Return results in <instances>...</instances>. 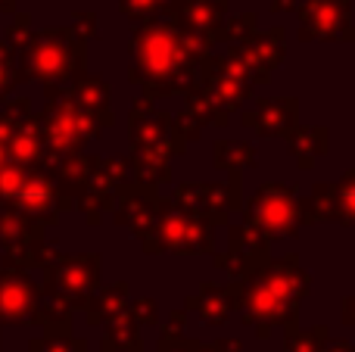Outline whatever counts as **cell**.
<instances>
[{"mask_svg":"<svg viewBox=\"0 0 355 352\" xmlns=\"http://www.w3.org/2000/svg\"><path fill=\"white\" fill-rule=\"evenodd\" d=\"M12 156H16L19 162H35L37 156L44 153V141H41V131L28 128V131H19L16 137H12Z\"/></svg>","mask_w":355,"mask_h":352,"instance_id":"f546056e","label":"cell"},{"mask_svg":"<svg viewBox=\"0 0 355 352\" xmlns=\"http://www.w3.org/2000/svg\"><path fill=\"white\" fill-rule=\"evenodd\" d=\"M128 125H131V147L135 150L156 147V143L172 137V116L162 112L159 106L147 97H141L135 106H131Z\"/></svg>","mask_w":355,"mask_h":352,"instance_id":"e0dca14e","label":"cell"},{"mask_svg":"<svg viewBox=\"0 0 355 352\" xmlns=\"http://www.w3.org/2000/svg\"><path fill=\"white\" fill-rule=\"evenodd\" d=\"M243 225L265 240L296 237L302 225H312L309 197H300L293 184H262L246 200Z\"/></svg>","mask_w":355,"mask_h":352,"instance_id":"7a4b0ae2","label":"cell"},{"mask_svg":"<svg viewBox=\"0 0 355 352\" xmlns=\"http://www.w3.org/2000/svg\"><path fill=\"white\" fill-rule=\"evenodd\" d=\"M327 340V328H312V331H302V328H290L284 331V346L287 352H324Z\"/></svg>","mask_w":355,"mask_h":352,"instance_id":"4316f807","label":"cell"},{"mask_svg":"<svg viewBox=\"0 0 355 352\" xmlns=\"http://www.w3.org/2000/svg\"><path fill=\"white\" fill-rule=\"evenodd\" d=\"M10 37H16V44H22L28 37V16H19L16 19V28L10 31Z\"/></svg>","mask_w":355,"mask_h":352,"instance_id":"f35d334b","label":"cell"},{"mask_svg":"<svg viewBox=\"0 0 355 352\" xmlns=\"http://www.w3.org/2000/svg\"><path fill=\"white\" fill-rule=\"evenodd\" d=\"M116 203H119L116 222L125 225V228H131L137 237L147 234V231L156 225V218H159L162 212L172 209V200L162 203L159 193H156L153 187H141V184H135V181L125 184V187H119Z\"/></svg>","mask_w":355,"mask_h":352,"instance_id":"4fadbf2b","label":"cell"},{"mask_svg":"<svg viewBox=\"0 0 355 352\" xmlns=\"http://www.w3.org/2000/svg\"><path fill=\"white\" fill-rule=\"evenodd\" d=\"M196 87H200V91L225 112H237L240 106L250 100V91H252V85L246 81V75L240 72L225 53L221 56L209 53L206 60L200 62Z\"/></svg>","mask_w":355,"mask_h":352,"instance_id":"8992f818","label":"cell"},{"mask_svg":"<svg viewBox=\"0 0 355 352\" xmlns=\"http://www.w3.org/2000/svg\"><path fill=\"white\" fill-rule=\"evenodd\" d=\"M324 352H355V346H352V340H327Z\"/></svg>","mask_w":355,"mask_h":352,"instance_id":"ab89813d","label":"cell"},{"mask_svg":"<svg viewBox=\"0 0 355 352\" xmlns=\"http://www.w3.org/2000/svg\"><path fill=\"white\" fill-rule=\"evenodd\" d=\"M75 106L87 112H110V85L100 75H85L75 78Z\"/></svg>","mask_w":355,"mask_h":352,"instance_id":"cb8c5ba5","label":"cell"},{"mask_svg":"<svg viewBox=\"0 0 355 352\" xmlns=\"http://www.w3.org/2000/svg\"><path fill=\"white\" fill-rule=\"evenodd\" d=\"M212 159H215V168L221 172H243L256 162V150L252 143H237V141H218L212 150Z\"/></svg>","mask_w":355,"mask_h":352,"instance_id":"484cf974","label":"cell"},{"mask_svg":"<svg viewBox=\"0 0 355 352\" xmlns=\"http://www.w3.org/2000/svg\"><path fill=\"white\" fill-rule=\"evenodd\" d=\"M119 6H122V12L135 25H144V22H153V19H159L162 10L168 6V0H119Z\"/></svg>","mask_w":355,"mask_h":352,"instance_id":"f1b7e54d","label":"cell"},{"mask_svg":"<svg viewBox=\"0 0 355 352\" xmlns=\"http://www.w3.org/2000/svg\"><path fill=\"white\" fill-rule=\"evenodd\" d=\"M243 125L262 137H287L300 128V103L293 97H271L243 112Z\"/></svg>","mask_w":355,"mask_h":352,"instance_id":"5bb4252c","label":"cell"},{"mask_svg":"<svg viewBox=\"0 0 355 352\" xmlns=\"http://www.w3.org/2000/svg\"><path fill=\"white\" fill-rule=\"evenodd\" d=\"M215 265L231 281H250L262 265H268V240L250 231L246 225H231L227 231V249L215 256Z\"/></svg>","mask_w":355,"mask_h":352,"instance_id":"8fae6325","label":"cell"},{"mask_svg":"<svg viewBox=\"0 0 355 352\" xmlns=\"http://www.w3.org/2000/svg\"><path fill=\"white\" fill-rule=\"evenodd\" d=\"M31 349H35V352H85V343L75 340L72 334H60V337H53V340L35 343Z\"/></svg>","mask_w":355,"mask_h":352,"instance_id":"d6a6232c","label":"cell"},{"mask_svg":"<svg viewBox=\"0 0 355 352\" xmlns=\"http://www.w3.org/2000/svg\"><path fill=\"white\" fill-rule=\"evenodd\" d=\"M256 35V12H240V16H227L215 31V44H240L246 37Z\"/></svg>","mask_w":355,"mask_h":352,"instance_id":"83f0119b","label":"cell"},{"mask_svg":"<svg viewBox=\"0 0 355 352\" xmlns=\"http://www.w3.org/2000/svg\"><path fill=\"white\" fill-rule=\"evenodd\" d=\"M172 206L187 215H200L212 225H225L234 209L243 206L240 200V172H231L225 184H181L172 197Z\"/></svg>","mask_w":355,"mask_h":352,"instance_id":"5b68a950","label":"cell"},{"mask_svg":"<svg viewBox=\"0 0 355 352\" xmlns=\"http://www.w3.org/2000/svg\"><path fill=\"white\" fill-rule=\"evenodd\" d=\"M184 153V143L178 141H162L156 143V147H144V150H135V156H131V181L141 187H153L156 184H166V181H172V156Z\"/></svg>","mask_w":355,"mask_h":352,"instance_id":"9a60e30c","label":"cell"},{"mask_svg":"<svg viewBox=\"0 0 355 352\" xmlns=\"http://www.w3.org/2000/svg\"><path fill=\"white\" fill-rule=\"evenodd\" d=\"M103 352H144V340H141V324L125 312V315L112 318L106 324L103 334Z\"/></svg>","mask_w":355,"mask_h":352,"instance_id":"7402d4cb","label":"cell"},{"mask_svg":"<svg viewBox=\"0 0 355 352\" xmlns=\"http://www.w3.org/2000/svg\"><path fill=\"white\" fill-rule=\"evenodd\" d=\"M302 41H355L349 0H306L300 6Z\"/></svg>","mask_w":355,"mask_h":352,"instance_id":"9c48e42d","label":"cell"},{"mask_svg":"<svg viewBox=\"0 0 355 352\" xmlns=\"http://www.w3.org/2000/svg\"><path fill=\"white\" fill-rule=\"evenodd\" d=\"M78 106L72 100H62V103H53L47 112V141L56 153H78V147L85 143L81 137V125H78Z\"/></svg>","mask_w":355,"mask_h":352,"instance_id":"d6986e66","label":"cell"},{"mask_svg":"<svg viewBox=\"0 0 355 352\" xmlns=\"http://www.w3.org/2000/svg\"><path fill=\"white\" fill-rule=\"evenodd\" d=\"M290 147H293L300 168L309 172L315 166V159L327 153V128H296L290 134Z\"/></svg>","mask_w":355,"mask_h":352,"instance_id":"603a6c76","label":"cell"},{"mask_svg":"<svg viewBox=\"0 0 355 352\" xmlns=\"http://www.w3.org/2000/svg\"><path fill=\"white\" fill-rule=\"evenodd\" d=\"M72 22H75V37L78 41H85V37H97L100 35V28H97V16L94 12H85V10H78L72 16Z\"/></svg>","mask_w":355,"mask_h":352,"instance_id":"836d02e7","label":"cell"},{"mask_svg":"<svg viewBox=\"0 0 355 352\" xmlns=\"http://www.w3.org/2000/svg\"><path fill=\"white\" fill-rule=\"evenodd\" d=\"M340 315H343V324L355 328V293H349V297L343 299V306H340Z\"/></svg>","mask_w":355,"mask_h":352,"instance_id":"8d00e7d4","label":"cell"},{"mask_svg":"<svg viewBox=\"0 0 355 352\" xmlns=\"http://www.w3.org/2000/svg\"><path fill=\"white\" fill-rule=\"evenodd\" d=\"M37 306H41V290L25 274L0 272V318L3 322H28L31 315H37Z\"/></svg>","mask_w":355,"mask_h":352,"instance_id":"2e32d148","label":"cell"},{"mask_svg":"<svg viewBox=\"0 0 355 352\" xmlns=\"http://www.w3.org/2000/svg\"><path fill=\"white\" fill-rule=\"evenodd\" d=\"M200 134H202V128L187 116V112H178V116H172V141H178V143H184V147H187L190 141H200Z\"/></svg>","mask_w":355,"mask_h":352,"instance_id":"1f68e13d","label":"cell"},{"mask_svg":"<svg viewBox=\"0 0 355 352\" xmlns=\"http://www.w3.org/2000/svg\"><path fill=\"white\" fill-rule=\"evenodd\" d=\"M144 253H212L215 225L200 215L178 212L175 206L156 218V225L141 234Z\"/></svg>","mask_w":355,"mask_h":352,"instance_id":"277c9868","label":"cell"},{"mask_svg":"<svg viewBox=\"0 0 355 352\" xmlns=\"http://www.w3.org/2000/svg\"><path fill=\"white\" fill-rule=\"evenodd\" d=\"M162 19L212 50L215 31L227 19V0H168V6L162 10Z\"/></svg>","mask_w":355,"mask_h":352,"instance_id":"30bf717a","label":"cell"},{"mask_svg":"<svg viewBox=\"0 0 355 352\" xmlns=\"http://www.w3.org/2000/svg\"><path fill=\"white\" fill-rule=\"evenodd\" d=\"M306 0H271V10L275 12H300V6Z\"/></svg>","mask_w":355,"mask_h":352,"instance_id":"74e56055","label":"cell"},{"mask_svg":"<svg viewBox=\"0 0 355 352\" xmlns=\"http://www.w3.org/2000/svg\"><path fill=\"white\" fill-rule=\"evenodd\" d=\"M81 53H85V41H78L72 28H53L41 31L25 44L22 66L31 78H44L56 85V81H66L78 72Z\"/></svg>","mask_w":355,"mask_h":352,"instance_id":"3957f363","label":"cell"},{"mask_svg":"<svg viewBox=\"0 0 355 352\" xmlns=\"http://www.w3.org/2000/svg\"><path fill=\"white\" fill-rule=\"evenodd\" d=\"M128 284H116V287H106V290L94 293L91 299H87L85 312H87V322L91 324H110L112 318L125 315L128 312Z\"/></svg>","mask_w":355,"mask_h":352,"instance_id":"44dd1931","label":"cell"},{"mask_svg":"<svg viewBox=\"0 0 355 352\" xmlns=\"http://www.w3.org/2000/svg\"><path fill=\"white\" fill-rule=\"evenodd\" d=\"M12 200H16L19 209L28 212V215H35V218H53L56 203H60L56 193H53V187H50V181L41 178V175H31V172H28L25 184L19 187V193Z\"/></svg>","mask_w":355,"mask_h":352,"instance_id":"ffe728a7","label":"cell"},{"mask_svg":"<svg viewBox=\"0 0 355 352\" xmlns=\"http://www.w3.org/2000/svg\"><path fill=\"white\" fill-rule=\"evenodd\" d=\"M31 222H25V218L19 215H0V237H3L6 243H22V240H35V237H41V231L28 228Z\"/></svg>","mask_w":355,"mask_h":352,"instance_id":"4dcf8cb0","label":"cell"},{"mask_svg":"<svg viewBox=\"0 0 355 352\" xmlns=\"http://www.w3.org/2000/svg\"><path fill=\"white\" fill-rule=\"evenodd\" d=\"M128 315L135 318L137 324H156L159 322V315H156V303L150 297H144V299H137L135 306H128Z\"/></svg>","mask_w":355,"mask_h":352,"instance_id":"e575fe53","label":"cell"},{"mask_svg":"<svg viewBox=\"0 0 355 352\" xmlns=\"http://www.w3.org/2000/svg\"><path fill=\"white\" fill-rule=\"evenodd\" d=\"M187 312H196L202 324H227V318L237 312V293L234 287L218 284H200L193 297H187Z\"/></svg>","mask_w":355,"mask_h":352,"instance_id":"ac0fdd59","label":"cell"},{"mask_svg":"<svg viewBox=\"0 0 355 352\" xmlns=\"http://www.w3.org/2000/svg\"><path fill=\"white\" fill-rule=\"evenodd\" d=\"M0 6H3V10H12V0H0Z\"/></svg>","mask_w":355,"mask_h":352,"instance_id":"60d3db41","label":"cell"},{"mask_svg":"<svg viewBox=\"0 0 355 352\" xmlns=\"http://www.w3.org/2000/svg\"><path fill=\"white\" fill-rule=\"evenodd\" d=\"M184 97H187V106H184V112H187V116L193 118L200 128H202V125H215V128H225V125L231 122V112L218 109V106H215L212 100H209L196 85L190 87Z\"/></svg>","mask_w":355,"mask_h":352,"instance_id":"d4e9b609","label":"cell"},{"mask_svg":"<svg viewBox=\"0 0 355 352\" xmlns=\"http://www.w3.org/2000/svg\"><path fill=\"white\" fill-rule=\"evenodd\" d=\"M100 284V256H62L50 265L47 287L69 306H87Z\"/></svg>","mask_w":355,"mask_h":352,"instance_id":"52a82bcc","label":"cell"},{"mask_svg":"<svg viewBox=\"0 0 355 352\" xmlns=\"http://www.w3.org/2000/svg\"><path fill=\"white\" fill-rule=\"evenodd\" d=\"M284 50H287L284 47V31L271 28V31H256L252 37H246L240 44H231V50L225 56L246 75L250 85H265L271 78V72L281 66Z\"/></svg>","mask_w":355,"mask_h":352,"instance_id":"ba28073f","label":"cell"},{"mask_svg":"<svg viewBox=\"0 0 355 352\" xmlns=\"http://www.w3.org/2000/svg\"><path fill=\"white\" fill-rule=\"evenodd\" d=\"M131 81L144 87L147 100L168 94H187L196 85L200 62L212 50L202 41L178 31L166 19H153L135 28L131 35Z\"/></svg>","mask_w":355,"mask_h":352,"instance_id":"6da1fadb","label":"cell"},{"mask_svg":"<svg viewBox=\"0 0 355 352\" xmlns=\"http://www.w3.org/2000/svg\"><path fill=\"white\" fill-rule=\"evenodd\" d=\"M309 209H312V222H337L355 228V168H349L340 181L315 184Z\"/></svg>","mask_w":355,"mask_h":352,"instance_id":"7c38bea8","label":"cell"},{"mask_svg":"<svg viewBox=\"0 0 355 352\" xmlns=\"http://www.w3.org/2000/svg\"><path fill=\"white\" fill-rule=\"evenodd\" d=\"M184 340H187V337L162 334V337H159V343H156V349H159V352H187V346H184Z\"/></svg>","mask_w":355,"mask_h":352,"instance_id":"d590c367","label":"cell"}]
</instances>
